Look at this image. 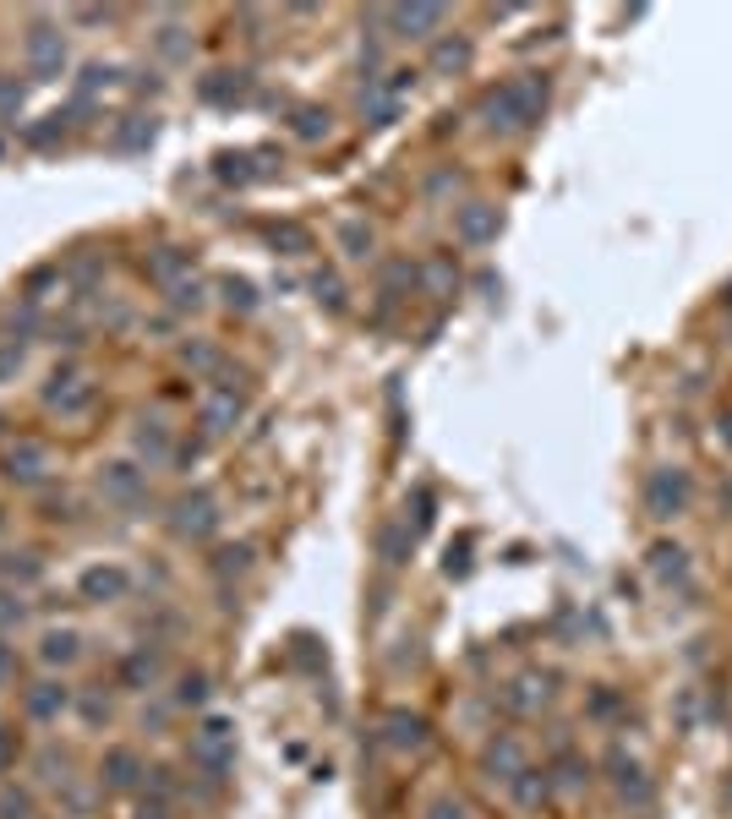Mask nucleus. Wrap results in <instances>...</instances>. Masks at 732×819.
Returning a JSON list of instances; mask_svg holds the SVG:
<instances>
[{
  "instance_id": "nucleus-59",
  "label": "nucleus",
  "mask_w": 732,
  "mask_h": 819,
  "mask_svg": "<svg viewBox=\"0 0 732 819\" xmlns=\"http://www.w3.org/2000/svg\"><path fill=\"white\" fill-rule=\"evenodd\" d=\"M0 585H7V552H0Z\"/></svg>"
},
{
  "instance_id": "nucleus-9",
  "label": "nucleus",
  "mask_w": 732,
  "mask_h": 819,
  "mask_svg": "<svg viewBox=\"0 0 732 819\" xmlns=\"http://www.w3.org/2000/svg\"><path fill=\"white\" fill-rule=\"evenodd\" d=\"M645 509H650V519H678L683 509H688V476L683 470H650V481H645Z\"/></svg>"
},
{
  "instance_id": "nucleus-35",
  "label": "nucleus",
  "mask_w": 732,
  "mask_h": 819,
  "mask_svg": "<svg viewBox=\"0 0 732 819\" xmlns=\"http://www.w3.org/2000/svg\"><path fill=\"white\" fill-rule=\"evenodd\" d=\"M416 279L427 284V295H454V284H460V273H454V262H449V257L422 262V268H416Z\"/></svg>"
},
{
  "instance_id": "nucleus-49",
  "label": "nucleus",
  "mask_w": 732,
  "mask_h": 819,
  "mask_svg": "<svg viewBox=\"0 0 732 819\" xmlns=\"http://www.w3.org/2000/svg\"><path fill=\"white\" fill-rule=\"evenodd\" d=\"M39 328H45V317H39V306H34V301H23V306L12 311V333H17L23 344H28V333H39Z\"/></svg>"
},
{
  "instance_id": "nucleus-6",
  "label": "nucleus",
  "mask_w": 732,
  "mask_h": 819,
  "mask_svg": "<svg viewBox=\"0 0 732 819\" xmlns=\"http://www.w3.org/2000/svg\"><path fill=\"white\" fill-rule=\"evenodd\" d=\"M241 416H246V393L230 388V382H213V388L203 393L197 427H203V438H230V432L241 427Z\"/></svg>"
},
{
  "instance_id": "nucleus-5",
  "label": "nucleus",
  "mask_w": 732,
  "mask_h": 819,
  "mask_svg": "<svg viewBox=\"0 0 732 819\" xmlns=\"http://www.w3.org/2000/svg\"><path fill=\"white\" fill-rule=\"evenodd\" d=\"M170 530H175V541H208L213 530H219V498L213 492H181L175 503H170Z\"/></svg>"
},
{
  "instance_id": "nucleus-1",
  "label": "nucleus",
  "mask_w": 732,
  "mask_h": 819,
  "mask_svg": "<svg viewBox=\"0 0 732 819\" xmlns=\"http://www.w3.org/2000/svg\"><path fill=\"white\" fill-rule=\"evenodd\" d=\"M547 99H552L547 72H525V77H509V83L481 94V121H487V132H503V137L536 132L547 115Z\"/></svg>"
},
{
  "instance_id": "nucleus-24",
  "label": "nucleus",
  "mask_w": 732,
  "mask_h": 819,
  "mask_svg": "<svg viewBox=\"0 0 732 819\" xmlns=\"http://www.w3.org/2000/svg\"><path fill=\"white\" fill-rule=\"evenodd\" d=\"M263 241H268L273 252H284V257L312 252V230H306V224H295V219H273V224H263Z\"/></svg>"
},
{
  "instance_id": "nucleus-25",
  "label": "nucleus",
  "mask_w": 732,
  "mask_h": 819,
  "mask_svg": "<svg viewBox=\"0 0 732 819\" xmlns=\"http://www.w3.org/2000/svg\"><path fill=\"white\" fill-rule=\"evenodd\" d=\"M290 132H295L301 143H322V137L333 132V115H328L322 105H295V110H290Z\"/></svg>"
},
{
  "instance_id": "nucleus-33",
  "label": "nucleus",
  "mask_w": 732,
  "mask_h": 819,
  "mask_svg": "<svg viewBox=\"0 0 732 819\" xmlns=\"http://www.w3.org/2000/svg\"><path fill=\"white\" fill-rule=\"evenodd\" d=\"M208 694H213L208 672H181V677H175V710H203Z\"/></svg>"
},
{
  "instance_id": "nucleus-26",
  "label": "nucleus",
  "mask_w": 732,
  "mask_h": 819,
  "mask_svg": "<svg viewBox=\"0 0 732 819\" xmlns=\"http://www.w3.org/2000/svg\"><path fill=\"white\" fill-rule=\"evenodd\" d=\"M164 301H170V311H175V317H197V311L208 306V284L192 273V279L170 284V290H164Z\"/></svg>"
},
{
  "instance_id": "nucleus-2",
  "label": "nucleus",
  "mask_w": 732,
  "mask_h": 819,
  "mask_svg": "<svg viewBox=\"0 0 732 819\" xmlns=\"http://www.w3.org/2000/svg\"><path fill=\"white\" fill-rule=\"evenodd\" d=\"M94 399H99V382L77 366V360H61L56 371H50V382H45V393H39V404L50 410V416H61V421H72V416H88L94 410Z\"/></svg>"
},
{
  "instance_id": "nucleus-31",
  "label": "nucleus",
  "mask_w": 732,
  "mask_h": 819,
  "mask_svg": "<svg viewBox=\"0 0 732 819\" xmlns=\"http://www.w3.org/2000/svg\"><path fill=\"white\" fill-rule=\"evenodd\" d=\"M612 786L623 797H634V803H650V786H645V775H639V765L629 754H612Z\"/></svg>"
},
{
  "instance_id": "nucleus-61",
  "label": "nucleus",
  "mask_w": 732,
  "mask_h": 819,
  "mask_svg": "<svg viewBox=\"0 0 732 819\" xmlns=\"http://www.w3.org/2000/svg\"><path fill=\"white\" fill-rule=\"evenodd\" d=\"M0 530H7V514H0Z\"/></svg>"
},
{
  "instance_id": "nucleus-53",
  "label": "nucleus",
  "mask_w": 732,
  "mask_h": 819,
  "mask_svg": "<svg viewBox=\"0 0 732 819\" xmlns=\"http://www.w3.org/2000/svg\"><path fill=\"white\" fill-rule=\"evenodd\" d=\"M17 754H23L17 726H0V770H12V765H17Z\"/></svg>"
},
{
  "instance_id": "nucleus-43",
  "label": "nucleus",
  "mask_w": 732,
  "mask_h": 819,
  "mask_svg": "<svg viewBox=\"0 0 732 819\" xmlns=\"http://www.w3.org/2000/svg\"><path fill=\"white\" fill-rule=\"evenodd\" d=\"M246 569H252V547H246V541H235V547H219V552H213V574H219V579L246 574Z\"/></svg>"
},
{
  "instance_id": "nucleus-19",
  "label": "nucleus",
  "mask_w": 732,
  "mask_h": 819,
  "mask_svg": "<svg viewBox=\"0 0 732 819\" xmlns=\"http://www.w3.org/2000/svg\"><path fill=\"white\" fill-rule=\"evenodd\" d=\"M154 137H159V121H154V115H137V110L110 126V148H115V154H143V148H154Z\"/></svg>"
},
{
  "instance_id": "nucleus-4",
  "label": "nucleus",
  "mask_w": 732,
  "mask_h": 819,
  "mask_svg": "<svg viewBox=\"0 0 732 819\" xmlns=\"http://www.w3.org/2000/svg\"><path fill=\"white\" fill-rule=\"evenodd\" d=\"M23 66H28V77H34V83H61V77H66V66H72V56H66V34H61L56 23H34V28H28V39H23Z\"/></svg>"
},
{
  "instance_id": "nucleus-48",
  "label": "nucleus",
  "mask_w": 732,
  "mask_h": 819,
  "mask_svg": "<svg viewBox=\"0 0 732 819\" xmlns=\"http://www.w3.org/2000/svg\"><path fill=\"white\" fill-rule=\"evenodd\" d=\"M650 569H656L661 579H678V574H683V547H667V541H661V547L650 552Z\"/></svg>"
},
{
  "instance_id": "nucleus-45",
  "label": "nucleus",
  "mask_w": 732,
  "mask_h": 819,
  "mask_svg": "<svg viewBox=\"0 0 732 819\" xmlns=\"http://www.w3.org/2000/svg\"><path fill=\"white\" fill-rule=\"evenodd\" d=\"M110 83H115V66H99V61H88L72 94H77V99H94V94H99V88H110Z\"/></svg>"
},
{
  "instance_id": "nucleus-54",
  "label": "nucleus",
  "mask_w": 732,
  "mask_h": 819,
  "mask_svg": "<svg viewBox=\"0 0 732 819\" xmlns=\"http://www.w3.org/2000/svg\"><path fill=\"white\" fill-rule=\"evenodd\" d=\"M427 819H471V808H465L460 797H438V803L427 808Z\"/></svg>"
},
{
  "instance_id": "nucleus-57",
  "label": "nucleus",
  "mask_w": 732,
  "mask_h": 819,
  "mask_svg": "<svg viewBox=\"0 0 732 819\" xmlns=\"http://www.w3.org/2000/svg\"><path fill=\"white\" fill-rule=\"evenodd\" d=\"M132 88H137V94H159L164 83H159L154 72H132Z\"/></svg>"
},
{
  "instance_id": "nucleus-36",
  "label": "nucleus",
  "mask_w": 732,
  "mask_h": 819,
  "mask_svg": "<svg viewBox=\"0 0 732 819\" xmlns=\"http://www.w3.org/2000/svg\"><path fill=\"white\" fill-rule=\"evenodd\" d=\"M137 792H143V803H164V808H170V797H175V770H170V765H148Z\"/></svg>"
},
{
  "instance_id": "nucleus-20",
  "label": "nucleus",
  "mask_w": 732,
  "mask_h": 819,
  "mask_svg": "<svg viewBox=\"0 0 732 819\" xmlns=\"http://www.w3.org/2000/svg\"><path fill=\"white\" fill-rule=\"evenodd\" d=\"M34 656H39V661H45L50 672H56V667L66 672V667H72V661L83 656V639H77V628H45V634H39V650H34Z\"/></svg>"
},
{
  "instance_id": "nucleus-18",
  "label": "nucleus",
  "mask_w": 732,
  "mask_h": 819,
  "mask_svg": "<svg viewBox=\"0 0 732 819\" xmlns=\"http://www.w3.org/2000/svg\"><path fill=\"white\" fill-rule=\"evenodd\" d=\"M383 737H389V748H400V754H422V748H427V716H416V710H389V716H383Z\"/></svg>"
},
{
  "instance_id": "nucleus-29",
  "label": "nucleus",
  "mask_w": 732,
  "mask_h": 819,
  "mask_svg": "<svg viewBox=\"0 0 732 819\" xmlns=\"http://www.w3.org/2000/svg\"><path fill=\"white\" fill-rule=\"evenodd\" d=\"M219 295H224V306H230L235 317H252V311H257V284L241 279V273H224V279H219Z\"/></svg>"
},
{
  "instance_id": "nucleus-58",
  "label": "nucleus",
  "mask_w": 732,
  "mask_h": 819,
  "mask_svg": "<svg viewBox=\"0 0 732 819\" xmlns=\"http://www.w3.org/2000/svg\"><path fill=\"white\" fill-rule=\"evenodd\" d=\"M132 819H170V808H164V803H137Z\"/></svg>"
},
{
  "instance_id": "nucleus-14",
  "label": "nucleus",
  "mask_w": 732,
  "mask_h": 819,
  "mask_svg": "<svg viewBox=\"0 0 732 819\" xmlns=\"http://www.w3.org/2000/svg\"><path fill=\"white\" fill-rule=\"evenodd\" d=\"M132 454H137V465H170V454H175L170 421H164V416H137V427H132Z\"/></svg>"
},
{
  "instance_id": "nucleus-46",
  "label": "nucleus",
  "mask_w": 732,
  "mask_h": 819,
  "mask_svg": "<svg viewBox=\"0 0 732 819\" xmlns=\"http://www.w3.org/2000/svg\"><path fill=\"white\" fill-rule=\"evenodd\" d=\"M552 775H558V786H569V792H580V786L590 781V765H585L580 754H563V759L552 765Z\"/></svg>"
},
{
  "instance_id": "nucleus-60",
  "label": "nucleus",
  "mask_w": 732,
  "mask_h": 819,
  "mask_svg": "<svg viewBox=\"0 0 732 819\" xmlns=\"http://www.w3.org/2000/svg\"><path fill=\"white\" fill-rule=\"evenodd\" d=\"M0 438H7V416H0Z\"/></svg>"
},
{
  "instance_id": "nucleus-41",
  "label": "nucleus",
  "mask_w": 732,
  "mask_h": 819,
  "mask_svg": "<svg viewBox=\"0 0 732 819\" xmlns=\"http://www.w3.org/2000/svg\"><path fill=\"white\" fill-rule=\"evenodd\" d=\"M514 797L525 803V808H536V803H547V792H552V781H547V770H520L514 781Z\"/></svg>"
},
{
  "instance_id": "nucleus-34",
  "label": "nucleus",
  "mask_w": 732,
  "mask_h": 819,
  "mask_svg": "<svg viewBox=\"0 0 732 819\" xmlns=\"http://www.w3.org/2000/svg\"><path fill=\"white\" fill-rule=\"evenodd\" d=\"M72 710H77L88 726H105V721L115 716V705H110L105 688H77V694H72Z\"/></svg>"
},
{
  "instance_id": "nucleus-40",
  "label": "nucleus",
  "mask_w": 732,
  "mask_h": 819,
  "mask_svg": "<svg viewBox=\"0 0 732 819\" xmlns=\"http://www.w3.org/2000/svg\"><path fill=\"white\" fill-rule=\"evenodd\" d=\"M411 547H416V536H411L405 525H383L378 552H383V563H389V569H394V563H405V558H411Z\"/></svg>"
},
{
  "instance_id": "nucleus-39",
  "label": "nucleus",
  "mask_w": 732,
  "mask_h": 819,
  "mask_svg": "<svg viewBox=\"0 0 732 819\" xmlns=\"http://www.w3.org/2000/svg\"><path fill=\"white\" fill-rule=\"evenodd\" d=\"M66 126H72V115H61V110H56V115H39V126L23 132V143H28V148H50V143L66 137Z\"/></svg>"
},
{
  "instance_id": "nucleus-37",
  "label": "nucleus",
  "mask_w": 732,
  "mask_h": 819,
  "mask_svg": "<svg viewBox=\"0 0 732 819\" xmlns=\"http://www.w3.org/2000/svg\"><path fill=\"white\" fill-rule=\"evenodd\" d=\"M0 819H39V797L28 786H0Z\"/></svg>"
},
{
  "instance_id": "nucleus-12",
  "label": "nucleus",
  "mask_w": 732,
  "mask_h": 819,
  "mask_svg": "<svg viewBox=\"0 0 732 819\" xmlns=\"http://www.w3.org/2000/svg\"><path fill=\"white\" fill-rule=\"evenodd\" d=\"M449 12L443 7H394L383 12V28H394V39H443Z\"/></svg>"
},
{
  "instance_id": "nucleus-7",
  "label": "nucleus",
  "mask_w": 732,
  "mask_h": 819,
  "mask_svg": "<svg viewBox=\"0 0 732 819\" xmlns=\"http://www.w3.org/2000/svg\"><path fill=\"white\" fill-rule=\"evenodd\" d=\"M99 492L115 509H143L148 503V470L137 460H110V465H99Z\"/></svg>"
},
{
  "instance_id": "nucleus-28",
  "label": "nucleus",
  "mask_w": 732,
  "mask_h": 819,
  "mask_svg": "<svg viewBox=\"0 0 732 819\" xmlns=\"http://www.w3.org/2000/svg\"><path fill=\"white\" fill-rule=\"evenodd\" d=\"M373 246H378V235H373V224H366V219H344L339 224V252L344 257H373Z\"/></svg>"
},
{
  "instance_id": "nucleus-21",
  "label": "nucleus",
  "mask_w": 732,
  "mask_h": 819,
  "mask_svg": "<svg viewBox=\"0 0 732 819\" xmlns=\"http://www.w3.org/2000/svg\"><path fill=\"white\" fill-rule=\"evenodd\" d=\"M175 360H181L192 377H219V371H224V350H219L213 339H186V344L175 350Z\"/></svg>"
},
{
  "instance_id": "nucleus-16",
  "label": "nucleus",
  "mask_w": 732,
  "mask_h": 819,
  "mask_svg": "<svg viewBox=\"0 0 732 819\" xmlns=\"http://www.w3.org/2000/svg\"><path fill=\"white\" fill-rule=\"evenodd\" d=\"M159 672H164L159 645H132V650L121 656V667H115V683L132 688V694H148V688L159 683Z\"/></svg>"
},
{
  "instance_id": "nucleus-11",
  "label": "nucleus",
  "mask_w": 732,
  "mask_h": 819,
  "mask_svg": "<svg viewBox=\"0 0 732 819\" xmlns=\"http://www.w3.org/2000/svg\"><path fill=\"white\" fill-rule=\"evenodd\" d=\"M143 754L137 748H126V743H115V748H105V759H99V792H137L143 786Z\"/></svg>"
},
{
  "instance_id": "nucleus-52",
  "label": "nucleus",
  "mask_w": 732,
  "mask_h": 819,
  "mask_svg": "<svg viewBox=\"0 0 732 819\" xmlns=\"http://www.w3.org/2000/svg\"><path fill=\"white\" fill-rule=\"evenodd\" d=\"M12 683H17V645L0 639V688H12Z\"/></svg>"
},
{
  "instance_id": "nucleus-3",
  "label": "nucleus",
  "mask_w": 732,
  "mask_h": 819,
  "mask_svg": "<svg viewBox=\"0 0 732 819\" xmlns=\"http://www.w3.org/2000/svg\"><path fill=\"white\" fill-rule=\"evenodd\" d=\"M0 476H7V487H17V492L50 487V476H56L50 443H45V438H17V443H7V449H0Z\"/></svg>"
},
{
  "instance_id": "nucleus-47",
  "label": "nucleus",
  "mask_w": 732,
  "mask_h": 819,
  "mask_svg": "<svg viewBox=\"0 0 732 819\" xmlns=\"http://www.w3.org/2000/svg\"><path fill=\"white\" fill-rule=\"evenodd\" d=\"M312 290H317V301H322V306H333V311L344 306V284H339V273H333V268H317V273H312Z\"/></svg>"
},
{
  "instance_id": "nucleus-55",
  "label": "nucleus",
  "mask_w": 732,
  "mask_h": 819,
  "mask_svg": "<svg viewBox=\"0 0 732 819\" xmlns=\"http://www.w3.org/2000/svg\"><path fill=\"white\" fill-rule=\"evenodd\" d=\"M72 23H83V28H99V23H115V12H99V7H83V12H72Z\"/></svg>"
},
{
  "instance_id": "nucleus-50",
  "label": "nucleus",
  "mask_w": 732,
  "mask_h": 819,
  "mask_svg": "<svg viewBox=\"0 0 732 819\" xmlns=\"http://www.w3.org/2000/svg\"><path fill=\"white\" fill-rule=\"evenodd\" d=\"M23 99H28V88H23L17 77H0V115H17Z\"/></svg>"
},
{
  "instance_id": "nucleus-38",
  "label": "nucleus",
  "mask_w": 732,
  "mask_h": 819,
  "mask_svg": "<svg viewBox=\"0 0 732 819\" xmlns=\"http://www.w3.org/2000/svg\"><path fill=\"white\" fill-rule=\"evenodd\" d=\"M487 765H492L503 781H514V775L525 770V754H520V743H514V737H498V743L487 748Z\"/></svg>"
},
{
  "instance_id": "nucleus-17",
  "label": "nucleus",
  "mask_w": 732,
  "mask_h": 819,
  "mask_svg": "<svg viewBox=\"0 0 732 819\" xmlns=\"http://www.w3.org/2000/svg\"><path fill=\"white\" fill-rule=\"evenodd\" d=\"M252 94V72H230V66H219V72H208L203 83H197V99L203 105H241Z\"/></svg>"
},
{
  "instance_id": "nucleus-27",
  "label": "nucleus",
  "mask_w": 732,
  "mask_h": 819,
  "mask_svg": "<svg viewBox=\"0 0 732 819\" xmlns=\"http://www.w3.org/2000/svg\"><path fill=\"white\" fill-rule=\"evenodd\" d=\"M361 115L373 121V126H389V121L400 115V99H394L383 83H366V94H361Z\"/></svg>"
},
{
  "instance_id": "nucleus-51",
  "label": "nucleus",
  "mask_w": 732,
  "mask_h": 819,
  "mask_svg": "<svg viewBox=\"0 0 732 819\" xmlns=\"http://www.w3.org/2000/svg\"><path fill=\"white\" fill-rule=\"evenodd\" d=\"M203 443H208V438H186V443H175V454H170V465H175V470H186V465H197V460H203Z\"/></svg>"
},
{
  "instance_id": "nucleus-23",
  "label": "nucleus",
  "mask_w": 732,
  "mask_h": 819,
  "mask_svg": "<svg viewBox=\"0 0 732 819\" xmlns=\"http://www.w3.org/2000/svg\"><path fill=\"white\" fill-rule=\"evenodd\" d=\"M213 181L219 186H252V181H263V164H257V154H219Z\"/></svg>"
},
{
  "instance_id": "nucleus-56",
  "label": "nucleus",
  "mask_w": 732,
  "mask_h": 819,
  "mask_svg": "<svg viewBox=\"0 0 732 819\" xmlns=\"http://www.w3.org/2000/svg\"><path fill=\"white\" fill-rule=\"evenodd\" d=\"M159 45H164V56H186V39H181L175 28H164V34H159Z\"/></svg>"
},
{
  "instance_id": "nucleus-13",
  "label": "nucleus",
  "mask_w": 732,
  "mask_h": 819,
  "mask_svg": "<svg viewBox=\"0 0 732 819\" xmlns=\"http://www.w3.org/2000/svg\"><path fill=\"white\" fill-rule=\"evenodd\" d=\"M192 268H197V252H192V246H175V241H164V246H154V252L143 257V273H148L159 290L192 279Z\"/></svg>"
},
{
  "instance_id": "nucleus-42",
  "label": "nucleus",
  "mask_w": 732,
  "mask_h": 819,
  "mask_svg": "<svg viewBox=\"0 0 732 819\" xmlns=\"http://www.w3.org/2000/svg\"><path fill=\"white\" fill-rule=\"evenodd\" d=\"M28 623V596L23 590H0V639L17 634Z\"/></svg>"
},
{
  "instance_id": "nucleus-44",
  "label": "nucleus",
  "mask_w": 732,
  "mask_h": 819,
  "mask_svg": "<svg viewBox=\"0 0 732 819\" xmlns=\"http://www.w3.org/2000/svg\"><path fill=\"white\" fill-rule=\"evenodd\" d=\"M23 366H28V344L23 339H0V382H17Z\"/></svg>"
},
{
  "instance_id": "nucleus-30",
  "label": "nucleus",
  "mask_w": 732,
  "mask_h": 819,
  "mask_svg": "<svg viewBox=\"0 0 732 819\" xmlns=\"http://www.w3.org/2000/svg\"><path fill=\"white\" fill-rule=\"evenodd\" d=\"M34 770H39V781H50V786H61V792L72 786V754H66V748H56V743H50V748H39Z\"/></svg>"
},
{
  "instance_id": "nucleus-15",
  "label": "nucleus",
  "mask_w": 732,
  "mask_h": 819,
  "mask_svg": "<svg viewBox=\"0 0 732 819\" xmlns=\"http://www.w3.org/2000/svg\"><path fill=\"white\" fill-rule=\"evenodd\" d=\"M498 230H503V213H498L492 203H465V208H454V235H460V246H492Z\"/></svg>"
},
{
  "instance_id": "nucleus-10",
  "label": "nucleus",
  "mask_w": 732,
  "mask_h": 819,
  "mask_svg": "<svg viewBox=\"0 0 732 819\" xmlns=\"http://www.w3.org/2000/svg\"><path fill=\"white\" fill-rule=\"evenodd\" d=\"M126 590H132V574H126L121 563H94V569H83V579H77V596H83L88 607H115V601H126Z\"/></svg>"
},
{
  "instance_id": "nucleus-32",
  "label": "nucleus",
  "mask_w": 732,
  "mask_h": 819,
  "mask_svg": "<svg viewBox=\"0 0 732 819\" xmlns=\"http://www.w3.org/2000/svg\"><path fill=\"white\" fill-rule=\"evenodd\" d=\"M39 579H45L39 552H7V585H12V590H28V585H39Z\"/></svg>"
},
{
  "instance_id": "nucleus-8",
  "label": "nucleus",
  "mask_w": 732,
  "mask_h": 819,
  "mask_svg": "<svg viewBox=\"0 0 732 819\" xmlns=\"http://www.w3.org/2000/svg\"><path fill=\"white\" fill-rule=\"evenodd\" d=\"M72 683L66 677H39V683H28L23 688V721L28 726H56L66 710H72Z\"/></svg>"
},
{
  "instance_id": "nucleus-22",
  "label": "nucleus",
  "mask_w": 732,
  "mask_h": 819,
  "mask_svg": "<svg viewBox=\"0 0 732 819\" xmlns=\"http://www.w3.org/2000/svg\"><path fill=\"white\" fill-rule=\"evenodd\" d=\"M471 39L465 34H443V39H432V72H443V77H454V72H465L471 66Z\"/></svg>"
}]
</instances>
